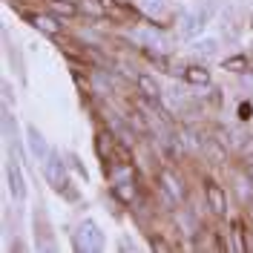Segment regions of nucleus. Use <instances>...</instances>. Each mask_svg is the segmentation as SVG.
Wrapping results in <instances>:
<instances>
[{
    "label": "nucleus",
    "mask_w": 253,
    "mask_h": 253,
    "mask_svg": "<svg viewBox=\"0 0 253 253\" xmlns=\"http://www.w3.org/2000/svg\"><path fill=\"white\" fill-rule=\"evenodd\" d=\"M75 251L81 253H101L104 251V233L92 219H84L75 230Z\"/></svg>",
    "instance_id": "nucleus-1"
},
{
    "label": "nucleus",
    "mask_w": 253,
    "mask_h": 253,
    "mask_svg": "<svg viewBox=\"0 0 253 253\" xmlns=\"http://www.w3.org/2000/svg\"><path fill=\"white\" fill-rule=\"evenodd\" d=\"M121 170L112 175V196L121 202V205H132L135 202V181L129 178V167L132 164H118Z\"/></svg>",
    "instance_id": "nucleus-2"
},
{
    "label": "nucleus",
    "mask_w": 253,
    "mask_h": 253,
    "mask_svg": "<svg viewBox=\"0 0 253 253\" xmlns=\"http://www.w3.org/2000/svg\"><path fill=\"white\" fill-rule=\"evenodd\" d=\"M43 178H46L49 187H55L61 193L66 184H69V175H66V164L58 153H49V158L43 161Z\"/></svg>",
    "instance_id": "nucleus-3"
},
{
    "label": "nucleus",
    "mask_w": 253,
    "mask_h": 253,
    "mask_svg": "<svg viewBox=\"0 0 253 253\" xmlns=\"http://www.w3.org/2000/svg\"><path fill=\"white\" fill-rule=\"evenodd\" d=\"M207 26V12L205 9H190L181 15L178 20V32H181V38H187V41H196Z\"/></svg>",
    "instance_id": "nucleus-4"
},
{
    "label": "nucleus",
    "mask_w": 253,
    "mask_h": 253,
    "mask_svg": "<svg viewBox=\"0 0 253 253\" xmlns=\"http://www.w3.org/2000/svg\"><path fill=\"white\" fill-rule=\"evenodd\" d=\"M115 144H118L115 132H110V129H98V132H95V153H98L101 161L115 164Z\"/></svg>",
    "instance_id": "nucleus-5"
},
{
    "label": "nucleus",
    "mask_w": 253,
    "mask_h": 253,
    "mask_svg": "<svg viewBox=\"0 0 253 253\" xmlns=\"http://www.w3.org/2000/svg\"><path fill=\"white\" fill-rule=\"evenodd\" d=\"M26 23H32L38 32H43L49 38H58L61 35V20L55 15H43V12H29L26 15Z\"/></svg>",
    "instance_id": "nucleus-6"
},
{
    "label": "nucleus",
    "mask_w": 253,
    "mask_h": 253,
    "mask_svg": "<svg viewBox=\"0 0 253 253\" xmlns=\"http://www.w3.org/2000/svg\"><path fill=\"white\" fill-rule=\"evenodd\" d=\"M135 89H138V95H141L144 101H153V104H161V101H164L158 81L153 78V75H147V72L135 75Z\"/></svg>",
    "instance_id": "nucleus-7"
},
{
    "label": "nucleus",
    "mask_w": 253,
    "mask_h": 253,
    "mask_svg": "<svg viewBox=\"0 0 253 253\" xmlns=\"http://www.w3.org/2000/svg\"><path fill=\"white\" fill-rule=\"evenodd\" d=\"M205 199H207V207H210L216 216H224V213H227V193H224V187H221V184H216V181H207Z\"/></svg>",
    "instance_id": "nucleus-8"
},
{
    "label": "nucleus",
    "mask_w": 253,
    "mask_h": 253,
    "mask_svg": "<svg viewBox=\"0 0 253 253\" xmlns=\"http://www.w3.org/2000/svg\"><path fill=\"white\" fill-rule=\"evenodd\" d=\"M6 181H9L12 196L23 202V199H26V178L20 173V164H17V161H9V164H6Z\"/></svg>",
    "instance_id": "nucleus-9"
},
{
    "label": "nucleus",
    "mask_w": 253,
    "mask_h": 253,
    "mask_svg": "<svg viewBox=\"0 0 253 253\" xmlns=\"http://www.w3.org/2000/svg\"><path fill=\"white\" fill-rule=\"evenodd\" d=\"M26 138H29V150H32V156L38 158V161H46L49 158V144H46V138H43V132L38 129V126H26Z\"/></svg>",
    "instance_id": "nucleus-10"
},
{
    "label": "nucleus",
    "mask_w": 253,
    "mask_h": 253,
    "mask_svg": "<svg viewBox=\"0 0 253 253\" xmlns=\"http://www.w3.org/2000/svg\"><path fill=\"white\" fill-rule=\"evenodd\" d=\"M158 184L164 187V193H167L173 202H184V196H187V193H184V184H181L170 170H161V173H158Z\"/></svg>",
    "instance_id": "nucleus-11"
},
{
    "label": "nucleus",
    "mask_w": 253,
    "mask_h": 253,
    "mask_svg": "<svg viewBox=\"0 0 253 253\" xmlns=\"http://www.w3.org/2000/svg\"><path fill=\"white\" fill-rule=\"evenodd\" d=\"M236 196L242 205L253 210V178L251 175H236Z\"/></svg>",
    "instance_id": "nucleus-12"
},
{
    "label": "nucleus",
    "mask_w": 253,
    "mask_h": 253,
    "mask_svg": "<svg viewBox=\"0 0 253 253\" xmlns=\"http://www.w3.org/2000/svg\"><path fill=\"white\" fill-rule=\"evenodd\" d=\"M184 81L193 84V86H207L210 84V72H207V66H202V63H193V66L184 69Z\"/></svg>",
    "instance_id": "nucleus-13"
},
{
    "label": "nucleus",
    "mask_w": 253,
    "mask_h": 253,
    "mask_svg": "<svg viewBox=\"0 0 253 253\" xmlns=\"http://www.w3.org/2000/svg\"><path fill=\"white\" fill-rule=\"evenodd\" d=\"M193 52L199 58H213L219 52V41L216 38H202V41H193Z\"/></svg>",
    "instance_id": "nucleus-14"
},
{
    "label": "nucleus",
    "mask_w": 253,
    "mask_h": 253,
    "mask_svg": "<svg viewBox=\"0 0 253 253\" xmlns=\"http://www.w3.org/2000/svg\"><path fill=\"white\" fill-rule=\"evenodd\" d=\"M221 66H224L227 72H248L251 61H248V55H233V58H224Z\"/></svg>",
    "instance_id": "nucleus-15"
},
{
    "label": "nucleus",
    "mask_w": 253,
    "mask_h": 253,
    "mask_svg": "<svg viewBox=\"0 0 253 253\" xmlns=\"http://www.w3.org/2000/svg\"><path fill=\"white\" fill-rule=\"evenodd\" d=\"M230 230H233V233H230V236L236 239V245H233V251L236 253H245L248 251V242H245V221H233V224H230Z\"/></svg>",
    "instance_id": "nucleus-16"
},
{
    "label": "nucleus",
    "mask_w": 253,
    "mask_h": 253,
    "mask_svg": "<svg viewBox=\"0 0 253 253\" xmlns=\"http://www.w3.org/2000/svg\"><path fill=\"white\" fill-rule=\"evenodd\" d=\"M141 3H144V9H147L150 15H158V12L167 6V0H141Z\"/></svg>",
    "instance_id": "nucleus-17"
},
{
    "label": "nucleus",
    "mask_w": 253,
    "mask_h": 253,
    "mask_svg": "<svg viewBox=\"0 0 253 253\" xmlns=\"http://www.w3.org/2000/svg\"><path fill=\"white\" fill-rule=\"evenodd\" d=\"M239 153L245 158H253V138H242V144H239Z\"/></svg>",
    "instance_id": "nucleus-18"
},
{
    "label": "nucleus",
    "mask_w": 253,
    "mask_h": 253,
    "mask_svg": "<svg viewBox=\"0 0 253 253\" xmlns=\"http://www.w3.org/2000/svg\"><path fill=\"white\" fill-rule=\"evenodd\" d=\"M150 248H153V251H170V245H167L164 239H153V242H150Z\"/></svg>",
    "instance_id": "nucleus-19"
},
{
    "label": "nucleus",
    "mask_w": 253,
    "mask_h": 253,
    "mask_svg": "<svg viewBox=\"0 0 253 253\" xmlns=\"http://www.w3.org/2000/svg\"><path fill=\"white\" fill-rule=\"evenodd\" d=\"M3 101H6V104L15 101V95H12V86H9V84H3Z\"/></svg>",
    "instance_id": "nucleus-20"
},
{
    "label": "nucleus",
    "mask_w": 253,
    "mask_h": 253,
    "mask_svg": "<svg viewBox=\"0 0 253 253\" xmlns=\"http://www.w3.org/2000/svg\"><path fill=\"white\" fill-rule=\"evenodd\" d=\"M98 3H101L104 9H112V3H115V0H98Z\"/></svg>",
    "instance_id": "nucleus-21"
},
{
    "label": "nucleus",
    "mask_w": 253,
    "mask_h": 253,
    "mask_svg": "<svg viewBox=\"0 0 253 253\" xmlns=\"http://www.w3.org/2000/svg\"><path fill=\"white\" fill-rule=\"evenodd\" d=\"M248 175L253 178V158H251V164H248Z\"/></svg>",
    "instance_id": "nucleus-22"
},
{
    "label": "nucleus",
    "mask_w": 253,
    "mask_h": 253,
    "mask_svg": "<svg viewBox=\"0 0 253 253\" xmlns=\"http://www.w3.org/2000/svg\"><path fill=\"white\" fill-rule=\"evenodd\" d=\"M66 3H78V0H66Z\"/></svg>",
    "instance_id": "nucleus-23"
}]
</instances>
